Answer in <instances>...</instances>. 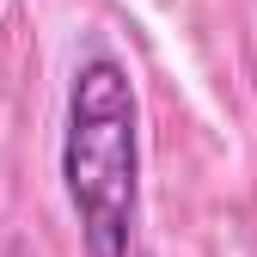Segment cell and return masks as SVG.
<instances>
[{
	"label": "cell",
	"instance_id": "obj_1",
	"mask_svg": "<svg viewBox=\"0 0 257 257\" xmlns=\"http://www.w3.org/2000/svg\"><path fill=\"white\" fill-rule=\"evenodd\" d=\"M61 178L92 257H128L141 220V104L116 55H86L68 86Z\"/></svg>",
	"mask_w": 257,
	"mask_h": 257
}]
</instances>
